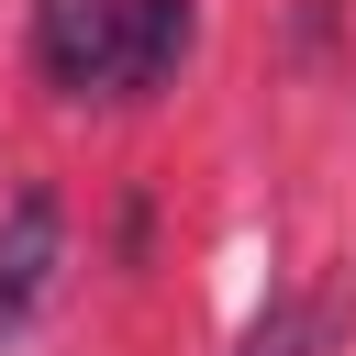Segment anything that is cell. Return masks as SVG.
Instances as JSON below:
<instances>
[{"instance_id":"277c9868","label":"cell","mask_w":356,"mask_h":356,"mask_svg":"<svg viewBox=\"0 0 356 356\" xmlns=\"http://www.w3.org/2000/svg\"><path fill=\"white\" fill-rule=\"evenodd\" d=\"M312 334H323V312H312V300H278V312L245 334V356H312Z\"/></svg>"},{"instance_id":"7a4b0ae2","label":"cell","mask_w":356,"mask_h":356,"mask_svg":"<svg viewBox=\"0 0 356 356\" xmlns=\"http://www.w3.org/2000/svg\"><path fill=\"white\" fill-rule=\"evenodd\" d=\"M56 256H67V211H56V189H11V211H0V334L44 312Z\"/></svg>"},{"instance_id":"6da1fadb","label":"cell","mask_w":356,"mask_h":356,"mask_svg":"<svg viewBox=\"0 0 356 356\" xmlns=\"http://www.w3.org/2000/svg\"><path fill=\"white\" fill-rule=\"evenodd\" d=\"M122 22L134 0H33V67L56 89H122Z\"/></svg>"},{"instance_id":"3957f363","label":"cell","mask_w":356,"mask_h":356,"mask_svg":"<svg viewBox=\"0 0 356 356\" xmlns=\"http://www.w3.org/2000/svg\"><path fill=\"white\" fill-rule=\"evenodd\" d=\"M189 33H200V11H189V0H134V22H122V89H134V100H156V89L178 78Z\"/></svg>"}]
</instances>
